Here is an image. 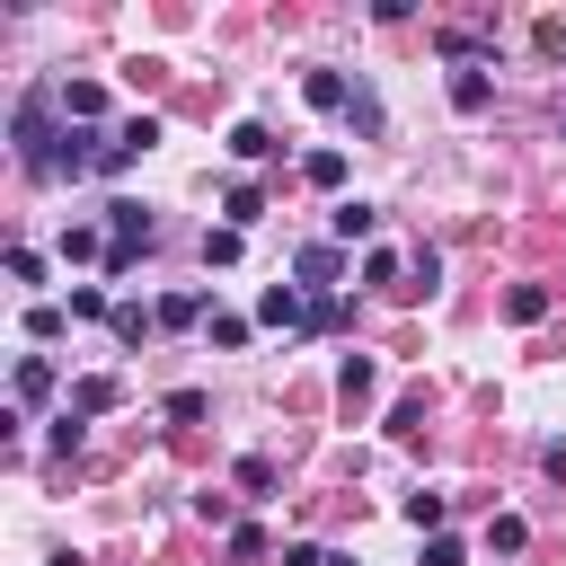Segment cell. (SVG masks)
Returning <instances> with one entry per match:
<instances>
[{
    "label": "cell",
    "mask_w": 566,
    "mask_h": 566,
    "mask_svg": "<svg viewBox=\"0 0 566 566\" xmlns=\"http://www.w3.org/2000/svg\"><path fill=\"white\" fill-rule=\"evenodd\" d=\"M327 230L354 248V239H371V230H380V212H371V203H336V212H327Z\"/></svg>",
    "instance_id": "12"
},
{
    "label": "cell",
    "mask_w": 566,
    "mask_h": 566,
    "mask_svg": "<svg viewBox=\"0 0 566 566\" xmlns=\"http://www.w3.org/2000/svg\"><path fill=\"white\" fill-rule=\"evenodd\" d=\"M371 389H380L371 354H345V371H336V398H345V416H354V407H371Z\"/></svg>",
    "instance_id": "6"
},
{
    "label": "cell",
    "mask_w": 566,
    "mask_h": 566,
    "mask_svg": "<svg viewBox=\"0 0 566 566\" xmlns=\"http://www.w3.org/2000/svg\"><path fill=\"white\" fill-rule=\"evenodd\" d=\"M265 557V531L256 522H230V566H256Z\"/></svg>",
    "instance_id": "23"
},
{
    "label": "cell",
    "mask_w": 566,
    "mask_h": 566,
    "mask_svg": "<svg viewBox=\"0 0 566 566\" xmlns=\"http://www.w3.org/2000/svg\"><path fill=\"white\" fill-rule=\"evenodd\" d=\"M71 318H115V310H106V292H97V283H80V292H71Z\"/></svg>",
    "instance_id": "33"
},
{
    "label": "cell",
    "mask_w": 566,
    "mask_h": 566,
    "mask_svg": "<svg viewBox=\"0 0 566 566\" xmlns=\"http://www.w3.org/2000/svg\"><path fill=\"white\" fill-rule=\"evenodd\" d=\"M345 115H354V133H380V97L354 80V97H345Z\"/></svg>",
    "instance_id": "24"
},
{
    "label": "cell",
    "mask_w": 566,
    "mask_h": 566,
    "mask_svg": "<svg viewBox=\"0 0 566 566\" xmlns=\"http://www.w3.org/2000/svg\"><path fill=\"white\" fill-rule=\"evenodd\" d=\"M424 566H469V548H460L451 531H433V539H424Z\"/></svg>",
    "instance_id": "31"
},
{
    "label": "cell",
    "mask_w": 566,
    "mask_h": 566,
    "mask_svg": "<svg viewBox=\"0 0 566 566\" xmlns=\"http://www.w3.org/2000/svg\"><path fill=\"white\" fill-rule=\"evenodd\" d=\"M451 106H460V115H486V106H495V80H486V62H478V71H451Z\"/></svg>",
    "instance_id": "7"
},
{
    "label": "cell",
    "mask_w": 566,
    "mask_h": 566,
    "mask_svg": "<svg viewBox=\"0 0 566 566\" xmlns=\"http://www.w3.org/2000/svg\"><path fill=\"white\" fill-rule=\"evenodd\" d=\"M398 513H407V522H416V531H424V539H433V531H442V522H451V504H442V495H433V486H416V495H407V504H398Z\"/></svg>",
    "instance_id": "14"
},
{
    "label": "cell",
    "mask_w": 566,
    "mask_h": 566,
    "mask_svg": "<svg viewBox=\"0 0 566 566\" xmlns=\"http://www.w3.org/2000/svg\"><path fill=\"white\" fill-rule=\"evenodd\" d=\"M548 301H557L548 283H513V292H504V318H513V327H539V318H548Z\"/></svg>",
    "instance_id": "8"
},
{
    "label": "cell",
    "mask_w": 566,
    "mask_h": 566,
    "mask_svg": "<svg viewBox=\"0 0 566 566\" xmlns=\"http://www.w3.org/2000/svg\"><path fill=\"white\" fill-rule=\"evenodd\" d=\"M433 283H442V256H433V248H416V256H407V301H416V292H433Z\"/></svg>",
    "instance_id": "21"
},
{
    "label": "cell",
    "mask_w": 566,
    "mask_h": 566,
    "mask_svg": "<svg viewBox=\"0 0 566 566\" xmlns=\"http://www.w3.org/2000/svg\"><path fill=\"white\" fill-rule=\"evenodd\" d=\"M256 212H265V195H256V186H248V177H239V186H230V195H221V230H248V221H256Z\"/></svg>",
    "instance_id": "11"
},
{
    "label": "cell",
    "mask_w": 566,
    "mask_h": 566,
    "mask_svg": "<svg viewBox=\"0 0 566 566\" xmlns=\"http://www.w3.org/2000/svg\"><path fill=\"white\" fill-rule=\"evenodd\" d=\"M62 318H71V310H53V301H35V310H27V336H35V345H53V336H62Z\"/></svg>",
    "instance_id": "27"
},
{
    "label": "cell",
    "mask_w": 566,
    "mask_h": 566,
    "mask_svg": "<svg viewBox=\"0 0 566 566\" xmlns=\"http://www.w3.org/2000/svg\"><path fill=\"white\" fill-rule=\"evenodd\" d=\"M522 539H531V522H522V513H495V522H486V548H495V557H513Z\"/></svg>",
    "instance_id": "18"
},
{
    "label": "cell",
    "mask_w": 566,
    "mask_h": 566,
    "mask_svg": "<svg viewBox=\"0 0 566 566\" xmlns=\"http://www.w3.org/2000/svg\"><path fill=\"white\" fill-rule=\"evenodd\" d=\"M203 407H212L203 389H168V424H203Z\"/></svg>",
    "instance_id": "28"
},
{
    "label": "cell",
    "mask_w": 566,
    "mask_h": 566,
    "mask_svg": "<svg viewBox=\"0 0 566 566\" xmlns=\"http://www.w3.org/2000/svg\"><path fill=\"white\" fill-rule=\"evenodd\" d=\"M80 442H88V416L62 407V416H53V451H80Z\"/></svg>",
    "instance_id": "30"
},
{
    "label": "cell",
    "mask_w": 566,
    "mask_h": 566,
    "mask_svg": "<svg viewBox=\"0 0 566 566\" xmlns=\"http://www.w3.org/2000/svg\"><path fill=\"white\" fill-rule=\"evenodd\" d=\"M195 318H212L203 292H168V301H159V327H195Z\"/></svg>",
    "instance_id": "16"
},
{
    "label": "cell",
    "mask_w": 566,
    "mask_h": 566,
    "mask_svg": "<svg viewBox=\"0 0 566 566\" xmlns=\"http://www.w3.org/2000/svg\"><path fill=\"white\" fill-rule=\"evenodd\" d=\"M62 256L88 265V256H97V221H71V230H62Z\"/></svg>",
    "instance_id": "25"
},
{
    "label": "cell",
    "mask_w": 566,
    "mask_h": 566,
    "mask_svg": "<svg viewBox=\"0 0 566 566\" xmlns=\"http://www.w3.org/2000/svg\"><path fill=\"white\" fill-rule=\"evenodd\" d=\"M363 283H380V292H407V283H398V256H389V248H371V256H363Z\"/></svg>",
    "instance_id": "26"
},
{
    "label": "cell",
    "mask_w": 566,
    "mask_h": 566,
    "mask_svg": "<svg viewBox=\"0 0 566 566\" xmlns=\"http://www.w3.org/2000/svg\"><path fill=\"white\" fill-rule=\"evenodd\" d=\"M256 318H265V327H310L301 283H265V292H256Z\"/></svg>",
    "instance_id": "4"
},
{
    "label": "cell",
    "mask_w": 566,
    "mask_h": 566,
    "mask_svg": "<svg viewBox=\"0 0 566 566\" xmlns=\"http://www.w3.org/2000/svg\"><path fill=\"white\" fill-rule=\"evenodd\" d=\"M239 486L265 504V495H274V460H265V451H248V460H239Z\"/></svg>",
    "instance_id": "22"
},
{
    "label": "cell",
    "mask_w": 566,
    "mask_h": 566,
    "mask_svg": "<svg viewBox=\"0 0 566 566\" xmlns=\"http://www.w3.org/2000/svg\"><path fill=\"white\" fill-rule=\"evenodd\" d=\"M301 177H310L318 195H336V186H345V150H310V159H301Z\"/></svg>",
    "instance_id": "15"
},
{
    "label": "cell",
    "mask_w": 566,
    "mask_h": 566,
    "mask_svg": "<svg viewBox=\"0 0 566 566\" xmlns=\"http://www.w3.org/2000/svg\"><path fill=\"white\" fill-rule=\"evenodd\" d=\"M106 230H115L106 274H133V265H142V248H150V212H142L133 195H115V203H106Z\"/></svg>",
    "instance_id": "1"
},
{
    "label": "cell",
    "mask_w": 566,
    "mask_h": 566,
    "mask_svg": "<svg viewBox=\"0 0 566 566\" xmlns=\"http://www.w3.org/2000/svg\"><path fill=\"white\" fill-rule=\"evenodd\" d=\"M301 97H310L318 115H336V106H345L354 88H345V71H310V80H301Z\"/></svg>",
    "instance_id": "10"
},
{
    "label": "cell",
    "mask_w": 566,
    "mask_h": 566,
    "mask_svg": "<svg viewBox=\"0 0 566 566\" xmlns=\"http://www.w3.org/2000/svg\"><path fill=\"white\" fill-rule=\"evenodd\" d=\"M283 566H327V548H310V539H292V548H283Z\"/></svg>",
    "instance_id": "36"
},
{
    "label": "cell",
    "mask_w": 566,
    "mask_h": 566,
    "mask_svg": "<svg viewBox=\"0 0 566 566\" xmlns=\"http://www.w3.org/2000/svg\"><path fill=\"white\" fill-rule=\"evenodd\" d=\"M203 327H212V345H248V318H230V310H212Z\"/></svg>",
    "instance_id": "34"
},
{
    "label": "cell",
    "mask_w": 566,
    "mask_h": 566,
    "mask_svg": "<svg viewBox=\"0 0 566 566\" xmlns=\"http://www.w3.org/2000/svg\"><path fill=\"white\" fill-rule=\"evenodd\" d=\"M106 327H115V345H124V354H133V345H142V336H150V327H159V310H133V301H124V310H115V318H106Z\"/></svg>",
    "instance_id": "17"
},
{
    "label": "cell",
    "mask_w": 566,
    "mask_h": 566,
    "mask_svg": "<svg viewBox=\"0 0 566 566\" xmlns=\"http://www.w3.org/2000/svg\"><path fill=\"white\" fill-rule=\"evenodd\" d=\"M239 248H248V230H203V265H239Z\"/></svg>",
    "instance_id": "19"
},
{
    "label": "cell",
    "mask_w": 566,
    "mask_h": 566,
    "mask_svg": "<svg viewBox=\"0 0 566 566\" xmlns=\"http://www.w3.org/2000/svg\"><path fill=\"white\" fill-rule=\"evenodd\" d=\"M150 142H159V115H124V124L106 133V150H97V177H124V168H133Z\"/></svg>",
    "instance_id": "2"
},
{
    "label": "cell",
    "mask_w": 566,
    "mask_h": 566,
    "mask_svg": "<svg viewBox=\"0 0 566 566\" xmlns=\"http://www.w3.org/2000/svg\"><path fill=\"white\" fill-rule=\"evenodd\" d=\"M44 566H80V557H71V548H53V557H44Z\"/></svg>",
    "instance_id": "37"
},
{
    "label": "cell",
    "mask_w": 566,
    "mask_h": 566,
    "mask_svg": "<svg viewBox=\"0 0 566 566\" xmlns=\"http://www.w3.org/2000/svg\"><path fill=\"white\" fill-rule=\"evenodd\" d=\"M53 106H62L71 124H97V115H106V88H97V80H62V88H53Z\"/></svg>",
    "instance_id": "5"
},
{
    "label": "cell",
    "mask_w": 566,
    "mask_h": 566,
    "mask_svg": "<svg viewBox=\"0 0 566 566\" xmlns=\"http://www.w3.org/2000/svg\"><path fill=\"white\" fill-rule=\"evenodd\" d=\"M9 283H44V256L35 248H9Z\"/></svg>",
    "instance_id": "32"
},
{
    "label": "cell",
    "mask_w": 566,
    "mask_h": 566,
    "mask_svg": "<svg viewBox=\"0 0 566 566\" xmlns=\"http://www.w3.org/2000/svg\"><path fill=\"white\" fill-rule=\"evenodd\" d=\"M9 398H18V407H44V398H53V354H18V363H9Z\"/></svg>",
    "instance_id": "3"
},
{
    "label": "cell",
    "mask_w": 566,
    "mask_h": 566,
    "mask_svg": "<svg viewBox=\"0 0 566 566\" xmlns=\"http://www.w3.org/2000/svg\"><path fill=\"white\" fill-rule=\"evenodd\" d=\"M389 433H398V442H407V433H424V407H416V398H398V407H389Z\"/></svg>",
    "instance_id": "35"
},
{
    "label": "cell",
    "mask_w": 566,
    "mask_h": 566,
    "mask_svg": "<svg viewBox=\"0 0 566 566\" xmlns=\"http://www.w3.org/2000/svg\"><path fill=\"white\" fill-rule=\"evenodd\" d=\"M274 150H283V142H274L265 124H230V159H239V168H256V159H274Z\"/></svg>",
    "instance_id": "9"
},
{
    "label": "cell",
    "mask_w": 566,
    "mask_h": 566,
    "mask_svg": "<svg viewBox=\"0 0 566 566\" xmlns=\"http://www.w3.org/2000/svg\"><path fill=\"white\" fill-rule=\"evenodd\" d=\"M336 265H345V256H336L327 239H318V248H301V283H336Z\"/></svg>",
    "instance_id": "20"
},
{
    "label": "cell",
    "mask_w": 566,
    "mask_h": 566,
    "mask_svg": "<svg viewBox=\"0 0 566 566\" xmlns=\"http://www.w3.org/2000/svg\"><path fill=\"white\" fill-rule=\"evenodd\" d=\"M327 327H345V301H336V292H318V301H310V336H327Z\"/></svg>",
    "instance_id": "29"
},
{
    "label": "cell",
    "mask_w": 566,
    "mask_h": 566,
    "mask_svg": "<svg viewBox=\"0 0 566 566\" xmlns=\"http://www.w3.org/2000/svg\"><path fill=\"white\" fill-rule=\"evenodd\" d=\"M557 133H566V97H557Z\"/></svg>",
    "instance_id": "38"
},
{
    "label": "cell",
    "mask_w": 566,
    "mask_h": 566,
    "mask_svg": "<svg viewBox=\"0 0 566 566\" xmlns=\"http://www.w3.org/2000/svg\"><path fill=\"white\" fill-rule=\"evenodd\" d=\"M115 398H124V389H115V380H106V371H88V380H80V389H71V416H106V407H115Z\"/></svg>",
    "instance_id": "13"
}]
</instances>
